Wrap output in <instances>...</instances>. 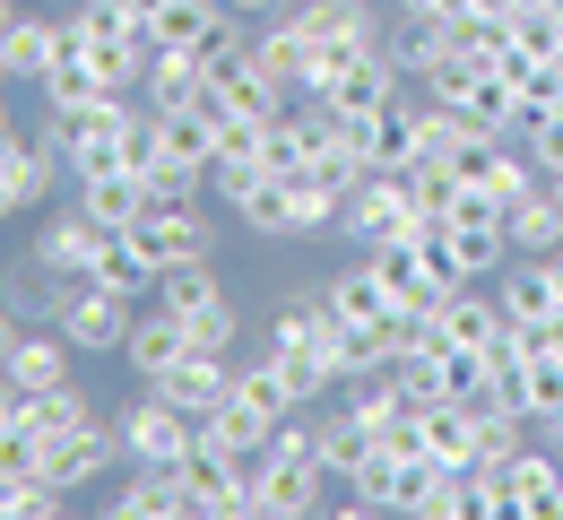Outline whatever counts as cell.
Listing matches in <instances>:
<instances>
[{"mask_svg":"<svg viewBox=\"0 0 563 520\" xmlns=\"http://www.w3.org/2000/svg\"><path fill=\"white\" fill-rule=\"evenodd\" d=\"M330 460H321V417L303 408V417H286L269 443L252 451V504H261V520L278 512H321L330 504Z\"/></svg>","mask_w":563,"mask_h":520,"instance_id":"cell-1","label":"cell"},{"mask_svg":"<svg viewBox=\"0 0 563 520\" xmlns=\"http://www.w3.org/2000/svg\"><path fill=\"white\" fill-rule=\"evenodd\" d=\"M183 330H191V347H209V356H243V303L225 296V278H217V261H174L165 278H156V296Z\"/></svg>","mask_w":563,"mask_h":520,"instance_id":"cell-2","label":"cell"},{"mask_svg":"<svg viewBox=\"0 0 563 520\" xmlns=\"http://www.w3.org/2000/svg\"><path fill=\"white\" fill-rule=\"evenodd\" d=\"M424 243L460 269V278H494L503 261H511V225H503V200H486V191H468L460 182V200H451V218L417 225Z\"/></svg>","mask_w":563,"mask_h":520,"instance_id":"cell-3","label":"cell"},{"mask_svg":"<svg viewBox=\"0 0 563 520\" xmlns=\"http://www.w3.org/2000/svg\"><path fill=\"white\" fill-rule=\"evenodd\" d=\"M140 312H147V296L87 278V287H62V303H53V330L70 339L78 356H122V347H131V330H140Z\"/></svg>","mask_w":563,"mask_h":520,"instance_id":"cell-4","label":"cell"},{"mask_svg":"<svg viewBox=\"0 0 563 520\" xmlns=\"http://www.w3.org/2000/svg\"><path fill=\"white\" fill-rule=\"evenodd\" d=\"M113 434H122V468H191V451H200V425L174 399H156L147 381L113 408Z\"/></svg>","mask_w":563,"mask_h":520,"instance_id":"cell-5","label":"cell"},{"mask_svg":"<svg viewBox=\"0 0 563 520\" xmlns=\"http://www.w3.org/2000/svg\"><path fill=\"white\" fill-rule=\"evenodd\" d=\"M399 234H417L408 174H382V165H364V174L347 182V209H339V243H347V252H382V243H399Z\"/></svg>","mask_w":563,"mask_h":520,"instance_id":"cell-6","label":"cell"},{"mask_svg":"<svg viewBox=\"0 0 563 520\" xmlns=\"http://www.w3.org/2000/svg\"><path fill=\"white\" fill-rule=\"evenodd\" d=\"M104 252H113V225H96L78 200H62L53 218L35 225V243H26V261H35L53 287H87V278L104 269Z\"/></svg>","mask_w":563,"mask_h":520,"instance_id":"cell-7","label":"cell"},{"mask_svg":"<svg viewBox=\"0 0 563 520\" xmlns=\"http://www.w3.org/2000/svg\"><path fill=\"white\" fill-rule=\"evenodd\" d=\"M53 191H70V165H62V148L26 122V131H9L0 140V225H18V218H35Z\"/></svg>","mask_w":563,"mask_h":520,"instance_id":"cell-8","label":"cell"},{"mask_svg":"<svg viewBox=\"0 0 563 520\" xmlns=\"http://www.w3.org/2000/svg\"><path fill=\"white\" fill-rule=\"evenodd\" d=\"M364 261L382 269V287L399 296V312H442V303L468 287V278H460L424 234H399V243H382V252H364Z\"/></svg>","mask_w":563,"mask_h":520,"instance_id":"cell-9","label":"cell"},{"mask_svg":"<svg viewBox=\"0 0 563 520\" xmlns=\"http://www.w3.org/2000/svg\"><path fill=\"white\" fill-rule=\"evenodd\" d=\"M503 399H511L538 434L563 417V330H529V339H520V356L503 365Z\"/></svg>","mask_w":563,"mask_h":520,"instance_id":"cell-10","label":"cell"},{"mask_svg":"<svg viewBox=\"0 0 563 520\" xmlns=\"http://www.w3.org/2000/svg\"><path fill=\"white\" fill-rule=\"evenodd\" d=\"M424 113H433V96H424V87H399L382 113H364V122H355L364 165H382V174H408V165L424 156Z\"/></svg>","mask_w":563,"mask_h":520,"instance_id":"cell-11","label":"cell"},{"mask_svg":"<svg viewBox=\"0 0 563 520\" xmlns=\"http://www.w3.org/2000/svg\"><path fill=\"white\" fill-rule=\"evenodd\" d=\"M399 87H408V78H399V62H390V44H364V53H347L339 70L321 78V87H303V96H321L330 113L364 122V113H382V104H390Z\"/></svg>","mask_w":563,"mask_h":520,"instance_id":"cell-12","label":"cell"},{"mask_svg":"<svg viewBox=\"0 0 563 520\" xmlns=\"http://www.w3.org/2000/svg\"><path fill=\"white\" fill-rule=\"evenodd\" d=\"M503 512L511 520H563V451L547 434H529L503 460Z\"/></svg>","mask_w":563,"mask_h":520,"instance_id":"cell-13","label":"cell"},{"mask_svg":"<svg viewBox=\"0 0 563 520\" xmlns=\"http://www.w3.org/2000/svg\"><path fill=\"white\" fill-rule=\"evenodd\" d=\"M122 468V434H113V417H78L70 434H53V460H44V477L62 486V495H87L96 477H113Z\"/></svg>","mask_w":563,"mask_h":520,"instance_id":"cell-14","label":"cell"},{"mask_svg":"<svg viewBox=\"0 0 563 520\" xmlns=\"http://www.w3.org/2000/svg\"><path fill=\"white\" fill-rule=\"evenodd\" d=\"M78 365H87V356H78L53 321H26V330L9 339V356H0V373H9L26 399H35V390H62V381H78Z\"/></svg>","mask_w":563,"mask_h":520,"instance_id":"cell-15","label":"cell"},{"mask_svg":"<svg viewBox=\"0 0 563 520\" xmlns=\"http://www.w3.org/2000/svg\"><path fill=\"white\" fill-rule=\"evenodd\" d=\"M62 44H70L62 9H18V18L0 26V70L18 78V87H44V70L62 62Z\"/></svg>","mask_w":563,"mask_h":520,"instance_id":"cell-16","label":"cell"},{"mask_svg":"<svg viewBox=\"0 0 563 520\" xmlns=\"http://www.w3.org/2000/svg\"><path fill=\"white\" fill-rule=\"evenodd\" d=\"M494 303H503L520 330H555V321H563L555 261H503V269H494Z\"/></svg>","mask_w":563,"mask_h":520,"instance_id":"cell-17","label":"cell"},{"mask_svg":"<svg viewBox=\"0 0 563 520\" xmlns=\"http://www.w3.org/2000/svg\"><path fill=\"white\" fill-rule=\"evenodd\" d=\"M70 200L96 225H140L147 218V165H104V174H70Z\"/></svg>","mask_w":563,"mask_h":520,"instance_id":"cell-18","label":"cell"},{"mask_svg":"<svg viewBox=\"0 0 563 520\" xmlns=\"http://www.w3.org/2000/svg\"><path fill=\"white\" fill-rule=\"evenodd\" d=\"M503 225H511V261H555L563 252V200L547 191V182H538L529 200H511Z\"/></svg>","mask_w":563,"mask_h":520,"instance_id":"cell-19","label":"cell"},{"mask_svg":"<svg viewBox=\"0 0 563 520\" xmlns=\"http://www.w3.org/2000/svg\"><path fill=\"white\" fill-rule=\"evenodd\" d=\"M113 512H122V520H165V512H191V495H183V468H131V477L113 486Z\"/></svg>","mask_w":563,"mask_h":520,"instance_id":"cell-20","label":"cell"},{"mask_svg":"<svg viewBox=\"0 0 563 520\" xmlns=\"http://www.w3.org/2000/svg\"><path fill=\"white\" fill-rule=\"evenodd\" d=\"M183 347H191V330H183V321H174L165 303H147V312H140V330H131V347H122V365L140 373V381H156V373L174 365Z\"/></svg>","mask_w":563,"mask_h":520,"instance_id":"cell-21","label":"cell"},{"mask_svg":"<svg viewBox=\"0 0 563 520\" xmlns=\"http://www.w3.org/2000/svg\"><path fill=\"white\" fill-rule=\"evenodd\" d=\"M140 96H147V104H183V96H200V53H174V44H156V35H147Z\"/></svg>","mask_w":563,"mask_h":520,"instance_id":"cell-22","label":"cell"},{"mask_svg":"<svg viewBox=\"0 0 563 520\" xmlns=\"http://www.w3.org/2000/svg\"><path fill=\"white\" fill-rule=\"evenodd\" d=\"M225 18H234L225 0H165L147 35H156V44H174V53H200V44H209V35L225 26Z\"/></svg>","mask_w":563,"mask_h":520,"instance_id":"cell-23","label":"cell"},{"mask_svg":"<svg viewBox=\"0 0 563 520\" xmlns=\"http://www.w3.org/2000/svg\"><path fill=\"white\" fill-rule=\"evenodd\" d=\"M0 303L18 312V321H53V303H62V287L35 269V261H0Z\"/></svg>","mask_w":563,"mask_h":520,"instance_id":"cell-24","label":"cell"},{"mask_svg":"<svg viewBox=\"0 0 563 520\" xmlns=\"http://www.w3.org/2000/svg\"><path fill=\"white\" fill-rule=\"evenodd\" d=\"M26 417H35L44 434H70L78 417H96V399H87L78 381H62V390H35V399H26Z\"/></svg>","mask_w":563,"mask_h":520,"instance_id":"cell-25","label":"cell"},{"mask_svg":"<svg viewBox=\"0 0 563 520\" xmlns=\"http://www.w3.org/2000/svg\"><path fill=\"white\" fill-rule=\"evenodd\" d=\"M390 18H424V26H442V18H460V0H390Z\"/></svg>","mask_w":563,"mask_h":520,"instance_id":"cell-26","label":"cell"},{"mask_svg":"<svg viewBox=\"0 0 563 520\" xmlns=\"http://www.w3.org/2000/svg\"><path fill=\"white\" fill-rule=\"evenodd\" d=\"M113 9H122V18H131V26H140V35H147V26H156V9H165V0H113Z\"/></svg>","mask_w":563,"mask_h":520,"instance_id":"cell-27","label":"cell"},{"mask_svg":"<svg viewBox=\"0 0 563 520\" xmlns=\"http://www.w3.org/2000/svg\"><path fill=\"white\" fill-rule=\"evenodd\" d=\"M18 330H26V321H18L9 303H0V356H9V339H18Z\"/></svg>","mask_w":563,"mask_h":520,"instance_id":"cell-28","label":"cell"},{"mask_svg":"<svg viewBox=\"0 0 563 520\" xmlns=\"http://www.w3.org/2000/svg\"><path fill=\"white\" fill-rule=\"evenodd\" d=\"M18 9H26V0H0V26H9V18H18Z\"/></svg>","mask_w":563,"mask_h":520,"instance_id":"cell-29","label":"cell"},{"mask_svg":"<svg viewBox=\"0 0 563 520\" xmlns=\"http://www.w3.org/2000/svg\"><path fill=\"white\" fill-rule=\"evenodd\" d=\"M547 191H555V200H563V165H555V174H547Z\"/></svg>","mask_w":563,"mask_h":520,"instance_id":"cell-30","label":"cell"},{"mask_svg":"<svg viewBox=\"0 0 563 520\" xmlns=\"http://www.w3.org/2000/svg\"><path fill=\"white\" fill-rule=\"evenodd\" d=\"M547 443H555V451H563V417H555V425H547Z\"/></svg>","mask_w":563,"mask_h":520,"instance_id":"cell-31","label":"cell"},{"mask_svg":"<svg viewBox=\"0 0 563 520\" xmlns=\"http://www.w3.org/2000/svg\"><path fill=\"white\" fill-rule=\"evenodd\" d=\"M9 87H18V78H9V70H0V104H9Z\"/></svg>","mask_w":563,"mask_h":520,"instance_id":"cell-32","label":"cell"},{"mask_svg":"<svg viewBox=\"0 0 563 520\" xmlns=\"http://www.w3.org/2000/svg\"><path fill=\"white\" fill-rule=\"evenodd\" d=\"M286 9H312V0H286Z\"/></svg>","mask_w":563,"mask_h":520,"instance_id":"cell-33","label":"cell"}]
</instances>
